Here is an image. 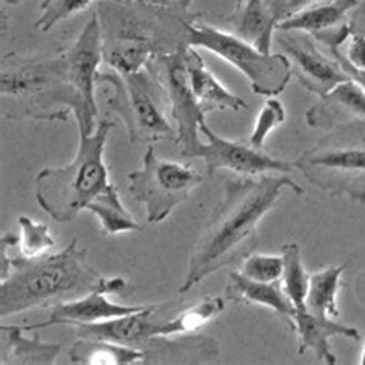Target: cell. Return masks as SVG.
<instances>
[{"label": "cell", "mask_w": 365, "mask_h": 365, "mask_svg": "<svg viewBox=\"0 0 365 365\" xmlns=\"http://www.w3.org/2000/svg\"><path fill=\"white\" fill-rule=\"evenodd\" d=\"M285 188L304 195V188L288 175L227 180L224 196L190 256L179 293H188L208 276L253 253L257 227L279 202Z\"/></svg>", "instance_id": "6da1fadb"}, {"label": "cell", "mask_w": 365, "mask_h": 365, "mask_svg": "<svg viewBox=\"0 0 365 365\" xmlns=\"http://www.w3.org/2000/svg\"><path fill=\"white\" fill-rule=\"evenodd\" d=\"M134 285L123 277H103L88 262V250L71 241L62 252L36 257H11L9 273L0 281L2 318L41 307L78 299L93 292L127 297Z\"/></svg>", "instance_id": "7a4b0ae2"}, {"label": "cell", "mask_w": 365, "mask_h": 365, "mask_svg": "<svg viewBox=\"0 0 365 365\" xmlns=\"http://www.w3.org/2000/svg\"><path fill=\"white\" fill-rule=\"evenodd\" d=\"M98 17L103 62L123 74L147 68L158 56L190 48L188 26L195 21L179 5L143 0H101Z\"/></svg>", "instance_id": "3957f363"}, {"label": "cell", "mask_w": 365, "mask_h": 365, "mask_svg": "<svg viewBox=\"0 0 365 365\" xmlns=\"http://www.w3.org/2000/svg\"><path fill=\"white\" fill-rule=\"evenodd\" d=\"M2 116L8 120L66 122L78 119L82 105L66 71L65 54L30 57L16 51L2 57Z\"/></svg>", "instance_id": "277c9868"}, {"label": "cell", "mask_w": 365, "mask_h": 365, "mask_svg": "<svg viewBox=\"0 0 365 365\" xmlns=\"http://www.w3.org/2000/svg\"><path fill=\"white\" fill-rule=\"evenodd\" d=\"M113 127V120L103 119L91 134L79 131V147L70 163L37 173L36 200L56 222H73L94 199L116 187L108 179V168L103 160L105 143Z\"/></svg>", "instance_id": "5b68a950"}, {"label": "cell", "mask_w": 365, "mask_h": 365, "mask_svg": "<svg viewBox=\"0 0 365 365\" xmlns=\"http://www.w3.org/2000/svg\"><path fill=\"white\" fill-rule=\"evenodd\" d=\"M113 88L108 107L118 113L131 143L178 140V131L168 122L163 107H168L165 93L147 68L123 74L116 70L101 71L98 85Z\"/></svg>", "instance_id": "8992f818"}, {"label": "cell", "mask_w": 365, "mask_h": 365, "mask_svg": "<svg viewBox=\"0 0 365 365\" xmlns=\"http://www.w3.org/2000/svg\"><path fill=\"white\" fill-rule=\"evenodd\" d=\"M188 45L204 48L233 65L250 81L253 93L265 98H277L284 93L293 76L287 56L261 51L237 34L207 24H190Z\"/></svg>", "instance_id": "52a82bcc"}, {"label": "cell", "mask_w": 365, "mask_h": 365, "mask_svg": "<svg viewBox=\"0 0 365 365\" xmlns=\"http://www.w3.org/2000/svg\"><path fill=\"white\" fill-rule=\"evenodd\" d=\"M130 193L147 210V222L159 224L173 210L187 202L191 191L204 182V176L193 167L158 158L148 147L142 159V168L128 175Z\"/></svg>", "instance_id": "ba28073f"}, {"label": "cell", "mask_w": 365, "mask_h": 365, "mask_svg": "<svg viewBox=\"0 0 365 365\" xmlns=\"http://www.w3.org/2000/svg\"><path fill=\"white\" fill-rule=\"evenodd\" d=\"M294 168L330 196H349L365 202V147L349 142L321 140L296 159Z\"/></svg>", "instance_id": "9c48e42d"}, {"label": "cell", "mask_w": 365, "mask_h": 365, "mask_svg": "<svg viewBox=\"0 0 365 365\" xmlns=\"http://www.w3.org/2000/svg\"><path fill=\"white\" fill-rule=\"evenodd\" d=\"M187 50L188 48L173 54L158 56L148 62L147 70L155 76L165 93L171 119L175 120L178 131L176 142L180 147V155L191 159L202 143L199 127L205 122V111L190 88L185 62Z\"/></svg>", "instance_id": "30bf717a"}, {"label": "cell", "mask_w": 365, "mask_h": 365, "mask_svg": "<svg viewBox=\"0 0 365 365\" xmlns=\"http://www.w3.org/2000/svg\"><path fill=\"white\" fill-rule=\"evenodd\" d=\"M66 59V71L74 91L78 93L82 105V114L78 118L79 131L91 134L98 118V103H96L94 90L98 86L99 66L103 62L102 34L98 13H94L85 24L82 33L63 53Z\"/></svg>", "instance_id": "8fae6325"}, {"label": "cell", "mask_w": 365, "mask_h": 365, "mask_svg": "<svg viewBox=\"0 0 365 365\" xmlns=\"http://www.w3.org/2000/svg\"><path fill=\"white\" fill-rule=\"evenodd\" d=\"M200 134L207 142L200 143L191 159H202L207 175L211 178L219 170H230L244 176H262L265 173H282L288 175L294 168V163L276 159L259 150L237 140H230L219 136L211 130L207 122L200 123Z\"/></svg>", "instance_id": "7c38bea8"}, {"label": "cell", "mask_w": 365, "mask_h": 365, "mask_svg": "<svg viewBox=\"0 0 365 365\" xmlns=\"http://www.w3.org/2000/svg\"><path fill=\"white\" fill-rule=\"evenodd\" d=\"M277 42L292 63L293 76H296L304 88L318 98L331 91L336 85L350 79L338 62L318 50L310 34L282 36Z\"/></svg>", "instance_id": "4fadbf2b"}, {"label": "cell", "mask_w": 365, "mask_h": 365, "mask_svg": "<svg viewBox=\"0 0 365 365\" xmlns=\"http://www.w3.org/2000/svg\"><path fill=\"white\" fill-rule=\"evenodd\" d=\"M162 305H147L143 310L134 312L119 318H113L102 322L76 325V333L79 338L103 339L120 345H127L142 350L143 345L153 336L165 334V324L156 321Z\"/></svg>", "instance_id": "5bb4252c"}, {"label": "cell", "mask_w": 365, "mask_h": 365, "mask_svg": "<svg viewBox=\"0 0 365 365\" xmlns=\"http://www.w3.org/2000/svg\"><path fill=\"white\" fill-rule=\"evenodd\" d=\"M305 119L310 127L322 130L365 122V90L351 79L336 85L307 111Z\"/></svg>", "instance_id": "9a60e30c"}, {"label": "cell", "mask_w": 365, "mask_h": 365, "mask_svg": "<svg viewBox=\"0 0 365 365\" xmlns=\"http://www.w3.org/2000/svg\"><path fill=\"white\" fill-rule=\"evenodd\" d=\"M147 305H120L111 302L107 294L102 292H93L78 299L62 302L53 307L50 319L33 325H22L25 331H34L39 329H46L53 325H81L102 322L119 316L130 314L134 312L143 310Z\"/></svg>", "instance_id": "2e32d148"}, {"label": "cell", "mask_w": 365, "mask_h": 365, "mask_svg": "<svg viewBox=\"0 0 365 365\" xmlns=\"http://www.w3.org/2000/svg\"><path fill=\"white\" fill-rule=\"evenodd\" d=\"M142 364H205L219 358V344L196 333L158 334L143 345Z\"/></svg>", "instance_id": "e0dca14e"}, {"label": "cell", "mask_w": 365, "mask_h": 365, "mask_svg": "<svg viewBox=\"0 0 365 365\" xmlns=\"http://www.w3.org/2000/svg\"><path fill=\"white\" fill-rule=\"evenodd\" d=\"M290 330L297 336V353L313 351L316 359L329 365L338 364V358L330 347V339L344 336L358 341L361 334L353 327L336 322L331 318H321L307 310H294L292 314Z\"/></svg>", "instance_id": "ac0fdd59"}, {"label": "cell", "mask_w": 365, "mask_h": 365, "mask_svg": "<svg viewBox=\"0 0 365 365\" xmlns=\"http://www.w3.org/2000/svg\"><path fill=\"white\" fill-rule=\"evenodd\" d=\"M185 62L190 88L193 91L196 101L202 107L205 114L215 110H230L237 113L247 108V102L227 90L217 81L216 76L207 68L202 56L193 46H190L187 50Z\"/></svg>", "instance_id": "d6986e66"}, {"label": "cell", "mask_w": 365, "mask_h": 365, "mask_svg": "<svg viewBox=\"0 0 365 365\" xmlns=\"http://www.w3.org/2000/svg\"><path fill=\"white\" fill-rule=\"evenodd\" d=\"M225 296L233 302L267 307L290 329L294 307L287 299L279 282H257L248 279L241 272H232L227 279Z\"/></svg>", "instance_id": "ffe728a7"}, {"label": "cell", "mask_w": 365, "mask_h": 365, "mask_svg": "<svg viewBox=\"0 0 365 365\" xmlns=\"http://www.w3.org/2000/svg\"><path fill=\"white\" fill-rule=\"evenodd\" d=\"M5 338L2 364H22V365H50L54 364L57 354L62 350L61 342H43L41 334L25 336L22 325H2L0 327Z\"/></svg>", "instance_id": "44dd1931"}, {"label": "cell", "mask_w": 365, "mask_h": 365, "mask_svg": "<svg viewBox=\"0 0 365 365\" xmlns=\"http://www.w3.org/2000/svg\"><path fill=\"white\" fill-rule=\"evenodd\" d=\"M228 21L236 28L239 37L257 46L261 51L270 53L277 21L267 0H245Z\"/></svg>", "instance_id": "7402d4cb"}, {"label": "cell", "mask_w": 365, "mask_h": 365, "mask_svg": "<svg viewBox=\"0 0 365 365\" xmlns=\"http://www.w3.org/2000/svg\"><path fill=\"white\" fill-rule=\"evenodd\" d=\"M359 0H331L318 5H312L302 11L284 19L277 24L279 31H299L314 34L339 26L351 9L358 6Z\"/></svg>", "instance_id": "603a6c76"}, {"label": "cell", "mask_w": 365, "mask_h": 365, "mask_svg": "<svg viewBox=\"0 0 365 365\" xmlns=\"http://www.w3.org/2000/svg\"><path fill=\"white\" fill-rule=\"evenodd\" d=\"M73 364L131 365L143 362V351L111 341L79 338L68 353Z\"/></svg>", "instance_id": "cb8c5ba5"}, {"label": "cell", "mask_w": 365, "mask_h": 365, "mask_svg": "<svg viewBox=\"0 0 365 365\" xmlns=\"http://www.w3.org/2000/svg\"><path fill=\"white\" fill-rule=\"evenodd\" d=\"M345 265H331L310 274L305 310L321 318H338V293Z\"/></svg>", "instance_id": "d4e9b609"}, {"label": "cell", "mask_w": 365, "mask_h": 365, "mask_svg": "<svg viewBox=\"0 0 365 365\" xmlns=\"http://www.w3.org/2000/svg\"><path fill=\"white\" fill-rule=\"evenodd\" d=\"M86 210L99 219L102 233L105 236H114L120 233L128 232H140L142 225L134 219L127 208L123 207L122 200L119 197V191L114 187L108 193L94 199L91 204H88Z\"/></svg>", "instance_id": "484cf974"}, {"label": "cell", "mask_w": 365, "mask_h": 365, "mask_svg": "<svg viewBox=\"0 0 365 365\" xmlns=\"http://www.w3.org/2000/svg\"><path fill=\"white\" fill-rule=\"evenodd\" d=\"M281 256L284 261V270L279 279L282 292L294 307V310H305L310 274L304 267L301 247L297 244H285Z\"/></svg>", "instance_id": "4316f807"}, {"label": "cell", "mask_w": 365, "mask_h": 365, "mask_svg": "<svg viewBox=\"0 0 365 365\" xmlns=\"http://www.w3.org/2000/svg\"><path fill=\"white\" fill-rule=\"evenodd\" d=\"M225 310V299L220 296H208L196 302L195 305L185 307L173 316L171 319L163 321L165 324V336L173 334H190L197 333L211 319H215Z\"/></svg>", "instance_id": "83f0119b"}, {"label": "cell", "mask_w": 365, "mask_h": 365, "mask_svg": "<svg viewBox=\"0 0 365 365\" xmlns=\"http://www.w3.org/2000/svg\"><path fill=\"white\" fill-rule=\"evenodd\" d=\"M17 222L21 227V235H19V245L22 250L21 255L28 257L42 256L56 245L48 225L37 222L28 216H19Z\"/></svg>", "instance_id": "f1b7e54d"}, {"label": "cell", "mask_w": 365, "mask_h": 365, "mask_svg": "<svg viewBox=\"0 0 365 365\" xmlns=\"http://www.w3.org/2000/svg\"><path fill=\"white\" fill-rule=\"evenodd\" d=\"M285 119L287 113L284 103L277 98H268L267 102L262 105L261 111H259L255 122V128L252 134H250V145L259 150H264L267 138L270 136L272 131H274L277 127H281Z\"/></svg>", "instance_id": "f546056e"}, {"label": "cell", "mask_w": 365, "mask_h": 365, "mask_svg": "<svg viewBox=\"0 0 365 365\" xmlns=\"http://www.w3.org/2000/svg\"><path fill=\"white\" fill-rule=\"evenodd\" d=\"M284 270L282 256L250 253L244 257L241 273L257 282H279Z\"/></svg>", "instance_id": "4dcf8cb0"}, {"label": "cell", "mask_w": 365, "mask_h": 365, "mask_svg": "<svg viewBox=\"0 0 365 365\" xmlns=\"http://www.w3.org/2000/svg\"><path fill=\"white\" fill-rule=\"evenodd\" d=\"M91 2L93 0H43L41 5L42 14L34 26L42 33L51 31L57 24L83 11Z\"/></svg>", "instance_id": "1f68e13d"}, {"label": "cell", "mask_w": 365, "mask_h": 365, "mask_svg": "<svg viewBox=\"0 0 365 365\" xmlns=\"http://www.w3.org/2000/svg\"><path fill=\"white\" fill-rule=\"evenodd\" d=\"M350 39L351 41L349 45L347 54H342L341 50H333L331 54L334 56V59L344 61L345 63L353 66V68L365 71V36L353 31Z\"/></svg>", "instance_id": "d6a6232c"}, {"label": "cell", "mask_w": 365, "mask_h": 365, "mask_svg": "<svg viewBox=\"0 0 365 365\" xmlns=\"http://www.w3.org/2000/svg\"><path fill=\"white\" fill-rule=\"evenodd\" d=\"M314 2H318V0H267V4L270 6L272 13L274 14L277 24L284 21V19L312 6Z\"/></svg>", "instance_id": "836d02e7"}, {"label": "cell", "mask_w": 365, "mask_h": 365, "mask_svg": "<svg viewBox=\"0 0 365 365\" xmlns=\"http://www.w3.org/2000/svg\"><path fill=\"white\" fill-rule=\"evenodd\" d=\"M334 61L341 65V68L344 70V73L347 74L351 81L356 82L362 90H365V71L353 68V66H350L349 63H345L344 61H339V59H334Z\"/></svg>", "instance_id": "e575fe53"}, {"label": "cell", "mask_w": 365, "mask_h": 365, "mask_svg": "<svg viewBox=\"0 0 365 365\" xmlns=\"http://www.w3.org/2000/svg\"><path fill=\"white\" fill-rule=\"evenodd\" d=\"M244 2H245V0H236V9H237V8H241Z\"/></svg>", "instance_id": "d590c367"}, {"label": "cell", "mask_w": 365, "mask_h": 365, "mask_svg": "<svg viewBox=\"0 0 365 365\" xmlns=\"http://www.w3.org/2000/svg\"><path fill=\"white\" fill-rule=\"evenodd\" d=\"M361 364L365 365V347H364V353H362V359H361Z\"/></svg>", "instance_id": "8d00e7d4"}, {"label": "cell", "mask_w": 365, "mask_h": 365, "mask_svg": "<svg viewBox=\"0 0 365 365\" xmlns=\"http://www.w3.org/2000/svg\"><path fill=\"white\" fill-rule=\"evenodd\" d=\"M6 2L8 4H19V2H21V0H6Z\"/></svg>", "instance_id": "74e56055"}]
</instances>
